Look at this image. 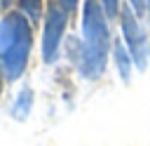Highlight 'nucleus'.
Masks as SVG:
<instances>
[{"label":"nucleus","instance_id":"obj_1","mask_svg":"<svg viewBox=\"0 0 150 146\" xmlns=\"http://www.w3.org/2000/svg\"><path fill=\"white\" fill-rule=\"evenodd\" d=\"M82 33H84V47L80 57V68L87 78H96L105 68V54L110 42L108 26L103 19V7L96 0H84Z\"/></svg>","mask_w":150,"mask_h":146},{"label":"nucleus","instance_id":"obj_2","mask_svg":"<svg viewBox=\"0 0 150 146\" xmlns=\"http://www.w3.org/2000/svg\"><path fill=\"white\" fill-rule=\"evenodd\" d=\"M122 35H124V42L129 47V54H131V61L143 71L148 66V54H150V45H148V35L145 31L141 28V24L136 21V12L124 7L122 9Z\"/></svg>","mask_w":150,"mask_h":146},{"label":"nucleus","instance_id":"obj_3","mask_svg":"<svg viewBox=\"0 0 150 146\" xmlns=\"http://www.w3.org/2000/svg\"><path fill=\"white\" fill-rule=\"evenodd\" d=\"M63 26H66V14L54 5L47 14V28H45V59L52 61L56 57V49H59V42H61V35H63Z\"/></svg>","mask_w":150,"mask_h":146},{"label":"nucleus","instance_id":"obj_4","mask_svg":"<svg viewBox=\"0 0 150 146\" xmlns=\"http://www.w3.org/2000/svg\"><path fill=\"white\" fill-rule=\"evenodd\" d=\"M115 61H117V71H120V75L127 80V78H129V68H131V59H129L127 49L122 47V42L115 45Z\"/></svg>","mask_w":150,"mask_h":146},{"label":"nucleus","instance_id":"obj_5","mask_svg":"<svg viewBox=\"0 0 150 146\" xmlns=\"http://www.w3.org/2000/svg\"><path fill=\"white\" fill-rule=\"evenodd\" d=\"M101 7L105 9L108 16H117L120 14V0H101Z\"/></svg>","mask_w":150,"mask_h":146},{"label":"nucleus","instance_id":"obj_6","mask_svg":"<svg viewBox=\"0 0 150 146\" xmlns=\"http://www.w3.org/2000/svg\"><path fill=\"white\" fill-rule=\"evenodd\" d=\"M23 7H26L33 16H38V14H40V0H23Z\"/></svg>","mask_w":150,"mask_h":146},{"label":"nucleus","instance_id":"obj_7","mask_svg":"<svg viewBox=\"0 0 150 146\" xmlns=\"http://www.w3.org/2000/svg\"><path fill=\"white\" fill-rule=\"evenodd\" d=\"M129 2H131V9H134L136 14H141V12L148 7V0H129Z\"/></svg>","mask_w":150,"mask_h":146},{"label":"nucleus","instance_id":"obj_8","mask_svg":"<svg viewBox=\"0 0 150 146\" xmlns=\"http://www.w3.org/2000/svg\"><path fill=\"white\" fill-rule=\"evenodd\" d=\"M63 2V7H66V12H70V9H75V5H77V0H61Z\"/></svg>","mask_w":150,"mask_h":146},{"label":"nucleus","instance_id":"obj_9","mask_svg":"<svg viewBox=\"0 0 150 146\" xmlns=\"http://www.w3.org/2000/svg\"><path fill=\"white\" fill-rule=\"evenodd\" d=\"M148 14H150V0H148Z\"/></svg>","mask_w":150,"mask_h":146}]
</instances>
